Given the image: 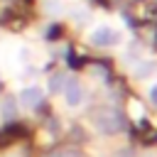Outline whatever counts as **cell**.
Returning a JSON list of instances; mask_svg holds the SVG:
<instances>
[{
	"instance_id": "6da1fadb",
	"label": "cell",
	"mask_w": 157,
	"mask_h": 157,
	"mask_svg": "<svg viewBox=\"0 0 157 157\" xmlns=\"http://www.w3.org/2000/svg\"><path fill=\"white\" fill-rule=\"evenodd\" d=\"M118 39H120V34H118V29L110 27V25H98V27L88 34V42L96 44V47H113V44H118Z\"/></svg>"
},
{
	"instance_id": "5b68a950",
	"label": "cell",
	"mask_w": 157,
	"mask_h": 157,
	"mask_svg": "<svg viewBox=\"0 0 157 157\" xmlns=\"http://www.w3.org/2000/svg\"><path fill=\"white\" fill-rule=\"evenodd\" d=\"M0 113H2V118H12V115L17 113V103H15L12 98H2V103H0Z\"/></svg>"
},
{
	"instance_id": "9c48e42d",
	"label": "cell",
	"mask_w": 157,
	"mask_h": 157,
	"mask_svg": "<svg viewBox=\"0 0 157 157\" xmlns=\"http://www.w3.org/2000/svg\"><path fill=\"white\" fill-rule=\"evenodd\" d=\"M150 101H152V103L157 105V83H155V86L150 88Z\"/></svg>"
},
{
	"instance_id": "ba28073f",
	"label": "cell",
	"mask_w": 157,
	"mask_h": 157,
	"mask_svg": "<svg viewBox=\"0 0 157 157\" xmlns=\"http://www.w3.org/2000/svg\"><path fill=\"white\" fill-rule=\"evenodd\" d=\"M130 113H132V118H142V108H140L137 103H132V105H130Z\"/></svg>"
},
{
	"instance_id": "277c9868",
	"label": "cell",
	"mask_w": 157,
	"mask_h": 157,
	"mask_svg": "<svg viewBox=\"0 0 157 157\" xmlns=\"http://www.w3.org/2000/svg\"><path fill=\"white\" fill-rule=\"evenodd\" d=\"M61 93H64V101H66V105H69V108H76V105L83 101V88H81V83H76V81L66 83Z\"/></svg>"
},
{
	"instance_id": "7a4b0ae2",
	"label": "cell",
	"mask_w": 157,
	"mask_h": 157,
	"mask_svg": "<svg viewBox=\"0 0 157 157\" xmlns=\"http://www.w3.org/2000/svg\"><path fill=\"white\" fill-rule=\"evenodd\" d=\"M96 128H98L101 132H105V135L118 132V130H120V118H118V113H113V110H101V113L96 115Z\"/></svg>"
},
{
	"instance_id": "52a82bcc",
	"label": "cell",
	"mask_w": 157,
	"mask_h": 157,
	"mask_svg": "<svg viewBox=\"0 0 157 157\" xmlns=\"http://www.w3.org/2000/svg\"><path fill=\"white\" fill-rule=\"evenodd\" d=\"M140 64H142V66H137V69H135V76H147V74L155 69V64H152V61H140Z\"/></svg>"
},
{
	"instance_id": "3957f363",
	"label": "cell",
	"mask_w": 157,
	"mask_h": 157,
	"mask_svg": "<svg viewBox=\"0 0 157 157\" xmlns=\"http://www.w3.org/2000/svg\"><path fill=\"white\" fill-rule=\"evenodd\" d=\"M42 96H44L42 86H37V83H29V86L20 88V93H17V101H20V105H25V108H34V105L42 101Z\"/></svg>"
},
{
	"instance_id": "8992f818",
	"label": "cell",
	"mask_w": 157,
	"mask_h": 157,
	"mask_svg": "<svg viewBox=\"0 0 157 157\" xmlns=\"http://www.w3.org/2000/svg\"><path fill=\"white\" fill-rule=\"evenodd\" d=\"M64 78H66L64 74H54V76L49 78V88H52L54 93H59V91H64V86H66V83H64Z\"/></svg>"
}]
</instances>
